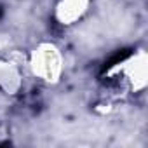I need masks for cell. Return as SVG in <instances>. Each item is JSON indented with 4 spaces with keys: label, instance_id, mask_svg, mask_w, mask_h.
I'll return each instance as SVG.
<instances>
[{
    "label": "cell",
    "instance_id": "6da1fadb",
    "mask_svg": "<svg viewBox=\"0 0 148 148\" xmlns=\"http://www.w3.org/2000/svg\"><path fill=\"white\" fill-rule=\"evenodd\" d=\"M131 54H132V51H131V49L117 51V52H115L108 61H105V64H103V70H101V71H108V70H110V68H113L115 64H120V63H122V61H125Z\"/></svg>",
    "mask_w": 148,
    "mask_h": 148
},
{
    "label": "cell",
    "instance_id": "7a4b0ae2",
    "mask_svg": "<svg viewBox=\"0 0 148 148\" xmlns=\"http://www.w3.org/2000/svg\"><path fill=\"white\" fill-rule=\"evenodd\" d=\"M0 16H2V9H0Z\"/></svg>",
    "mask_w": 148,
    "mask_h": 148
}]
</instances>
